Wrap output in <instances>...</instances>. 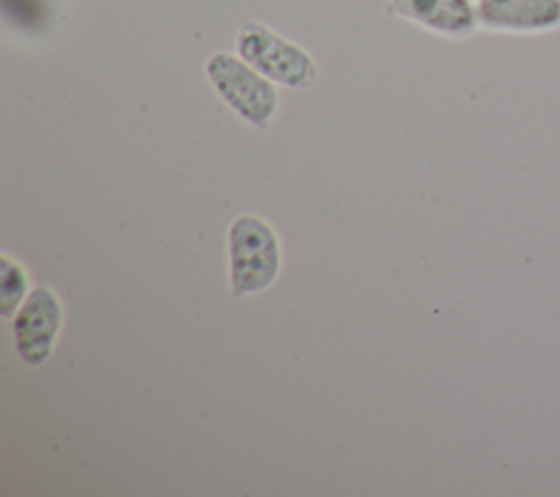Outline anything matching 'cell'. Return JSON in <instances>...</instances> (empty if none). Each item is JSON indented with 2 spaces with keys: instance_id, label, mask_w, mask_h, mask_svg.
<instances>
[{
  "instance_id": "6da1fadb",
  "label": "cell",
  "mask_w": 560,
  "mask_h": 497,
  "mask_svg": "<svg viewBox=\"0 0 560 497\" xmlns=\"http://www.w3.org/2000/svg\"><path fill=\"white\" fill-rule=\"evenodd\" d=\"M230 291L234 298L269 289L282 269V245L267 219L241 212L228 228Z\"/></svg>"
},
{
  "instance_id": "7a4b0ae2",
  "label": "cell",
  "mask_w": 560,
  "mask_h": 497,
  "mask_svg": "<svg viewBox=\"0 0 560 497\" xmlns=\"http://www.w3.org/2000/svg\"><path fill=\"white\" fill-rule=\"evenodd\" d=\"M206 77L225 105L245 123L256 129L269 127L278 112V90L271 79L249 66L241 55L223 50L208 57Z\"/></svg>"
},
{
  "instance_id": "3957f363",
  "label": "cell",
  "mask_w": 560,
  "mask_h": 497,
  "mask_svg": "<svg viewBox=\"0 0 560 497\" xmlns=\"http://www.w3.org/2000/svg\"><path fill=\"white\" fill-rule=\"evenodd\" d=\"M236 53L273 83L304 90L317 81V63L306 48L262 22L247 20L236 33Z\"/></svg>"
},
{
  "instance_id": "277c9868",
  "label": "cell",
  "mask_w": 560,
  "mask_h": 497,
  "mask_svg": "<svg viewBox=\"0 0 560 497\" xmlns=\"http://www.w3.org/2000/svg\"><path fill=\"white\" fill-rule=\"evenodd\" d=\"M11 320L18 357L26 366L46 363L63 324V307L57 293L46 285L33 287Z\"/></svg>"
},
{
  "instance_id": "5b68a950",
  "label": "cell",
  "mask_w": 560,
  "mask_h": 497,
  "mask_svg": "<svg viewBox=\"0 0 560 497\" xmlns=\"http://www.w3.org/2000/svg\"><path fill=\"white\" fill-rule=\"evenodd\" d=\"M481 26L508 33H540L560 26V0H477Z\"/></svg>"
},
{
  "instance_id": "8992f818",
  "label": "cell",
  "mask_w": 560,
  "mask_h": 497,
  "mask_svg": "<svg viewBox=\"0 0 560 497\" xmlns=\"http://www.w3.org/2000/svg\"><path fill=\"white\" fill-rule=\"evenodd\" d=\"M385 11L448 37L470 35L479 24L470 0H387Z\"/></svg>"
},
{
  "instance_id": "52a82bcc",
  "label": "cell",
  "mask_w": 560,
  "mask_h": 497,
  "mask_svg": "<svg viewBox=\"0 0 560 497\" xmlns=\"http://www.w3.org/2000/svg\"><path fill=\"white\" fill-rule=\"evenodd\" d=\"M2 280H0V311L4 317H13L24 298L28 296V276L24 267L13 261L11 256L2 254V267H0Z\"/></svg>"
}]
</instances>
